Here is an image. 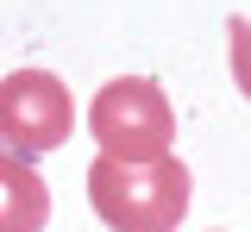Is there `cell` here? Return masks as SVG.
Segmentation results:
<instances>
[{
	"label": "cell",
	"instance_id": "6da1fadb",
	"mask_svg": "<svg viewBox=\"0 0 251 232\" xmlns=\"http://www.w3.org/2000/svg\"><path fill=\"white\" fill-rule=\"evenodd\" d=\"M88 201L113 232H176L188 213V163L176 151L151 163L100 151L88 163Z\"/></svg>",
	"mask_w": 251,
	"mask_h": 232
},
{
	"label": "cell",
	"instance_id": "7a4b0ae2",
	"mask_svg": "<svg viewBox=\"0 0 251 232\" xmlns=\"http://www.w3.org/2000/svg\"><path fill=\"white\" fill-rule=\"evenodd\" d=\"M88 132L100 151L151 163L176 144V107L151 75H113L100 94L88 100Z\"/></svg>",
	"mask_w": 251,
	"mask_h": 232
},
{
	"label": "cell",
	"instance_id": "3957f363",
	"mask_svg": "<svg viewBox=\"0 0 251 232\" xmlns=\"http://www.w3.org/2000/svg\"><path fill=\"white\" fill-rule=\"evenodd\" d=\"M75 132V100L50 69H13L0 82V151L13 157H44V151H63Z\"/></svg>",
	"mask_w": 251,
	"mask_h": 232
},
{
	"label": "cell",
	"instance_id": "277c9868",
	"mask_svg": "<svg viewBox=\"0 0 251 232\" xmlns=\"http://www.w3.org/2000/svg\"><path fill=\"white\" fill-rule=\"evenodd\" d=\"M50 220V188L31 157L0 151V232H44Z\"/></svg>",
	"mask_w": 251,
	"mask_h": 232
},
{
	"label": "cell",
	"instance_id": "5b68a950",
	"mask_svg": "<svg viewBox=\"0 0 251 232\" xmlns=\"http://www.w3.org/2000/svg\"><path fill=\"white\" fill-rule=\"evenodd\" d=\"M226 44H232V82H239V94L251 100V19H226Z\"/></svg>",
	"mask_w": 251,
	"mask_h": 232
}]
</instances>
